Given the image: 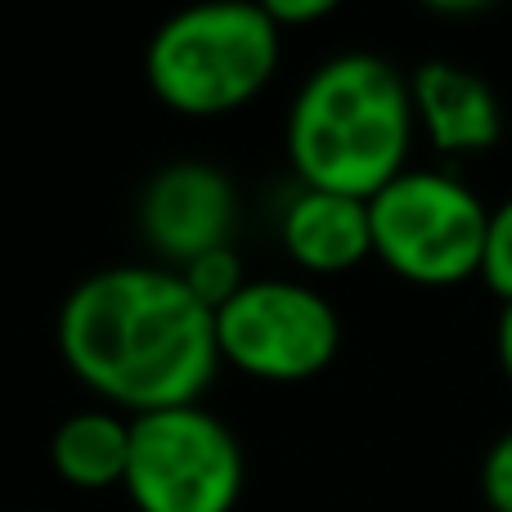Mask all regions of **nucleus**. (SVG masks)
<instances>
[{
	"label": "nucleus",
	"mask_w": 512,
	"mask_h": 512,
	"mask_svg": "<svg viewBox=\"0 0 512 512\" xmlns=\"http://www.w3.org/2000/svg\"><path fill=\"white\" fill-rule=\"evenodd\" d=\"M54 342L68 373L117 414L203 405L221 373L216 315L167 265H108L63 297Z\"/></svg>",
	"instance_id": "f257e3e1"
},
{
	"label": "nucleus",
	"mask_w": 512,
	"mask_h": 512,
	"mask_svg": "<svg viewBox=\"0 0 512 512\" xmlns=\"http://www.w3.org/2000/svg\"><path fill=\"white\" fill-rule=\"evenodd\" d=\"M414 135L409 77L373 50H342L324 59L297 86L283 122L297 185L364 203L409 171Z\"/></svg>",
	"instance_id": "f03ea898"
},
{
	"label": "nucleus",
	"mask_w": 512,
	"mask_h": 512,
	"mask_svg": "<svg viewBox=\"0 0 512 512\" xmlns=\"http://www.w3.org/2000/svg\"><path fill=\"white\" fill-rule=\"evenodd\" d=\"M283 32L256 0H194L162 18L144 50V77L180 117H225L274 81Z\"/></svg>",
	"instance_id": "7ed1b4c3"
},
{
	"label": "nucleus",
	"mask_w": 512,
	"mask_h": 512,
	"mask_svg": "<svg viewBox=\"0 0 512 512\" xmlns=\"http://www.w3.org/2000/svg\"><path fill=\"white\" fill-rule=\"evenodd\" d=\"M373 256L414 288H459L481 274L490 207L454 171L409 167L369 198Z\"/></svg>",
	"instance_id": "20e7f679"
},
{
	"label": "nucleus",
	"mask_w": 512,
	"mask_h": 512,
	"mask_svg": "<svg viewBox=\"0 0 512 512\" xmlns=\"http://www.w3.org/2000/svg\"><path fill=\"white\" fill-rule=\"evenodd\" d=\"M243 486V445L212 409L176 405L131 418L122 490L135 512H234Z\"/></svg>",
	"instance_id": "39448f33"
},
{
	"label": "nucleus",
	"mask_w": 512,
	"mask_h": 512,
	"mask_svg": "<svg viewBox=\"0 0 512 512\" xmlns=\"http://www.w3.org/2000/svg\"><path fill=\"white\" fill-rule=\"evenodd\" d=\"M216 351L256 382H306L337 360L342 319L301 279H248L216 310Z\"/></svg>",
	"instance_id": "423d86ee"
},
{
	"label": "nucleus",
	"mask_w": 512,
	"mask_h": 512,
	"mask_svg": "<svg viewBox=\"0 0 512 512\" xmlns=\"http://www.w3.org/2000/svg\"><path fill=\"white\" fill-rule=\"evenodd\" d=\"M239 221L234 180L212 162H167L140 194V234L167 270H180L212 248H230Z\"/></svg>",
	"instance_id": "0eeeda50"
},
{
	"label": "nucleus",
	"mask_w": 512,
	"mask_h": 512,
	"mask_svg": "<svg viewBox=\"0 0 512 512\" xmlns=\"http://www.w3.org/2000/svg\"><path fill=\"white\" fill-rule=\"evenodd\" d=\"M414 126L445 158H472L504 140V104L477 68L454 59H423L409 72Z\"/></svg>",
	"instance_id": "6e6552de"
},
{
	"label": "nucleus",
	"mask_w": 512,
	"mask_h": 512,
	"mask_svg": "<svg viewBox=\"0 0 512 512\" xmlns=\"http://www.w3.org/2000/svg\"><path fill=\"white\" fill-rule=\"evenodd\" d=\"M279 243L297 270L346 274L373 256L369 203L351 194L297 185V194L279 212Z\"/></svg>",
	"instance_id": "1a4fd4ad"
},
{
	"label": "nucleus",
	"mask_w": 512,
	"mask_h": 512,
	"mask_svg": "<svg viewBox=\"0 0 512 512\" xmlns=\"http://www.w3.org/2000/svg\"><path fill=\"white\" fill-rule=\"evenodd\" d=\"M131 459V418L108 405L77 409L50 436V468L72 490H122Z\"/></svg>",
	"instance_id": "9d476101"
},
{
	"label": "nucleus",
	"mask_w": 512,
	"mask_h": 512,
	"mask_svg": "<svg viewBox=\"0 0 512 512\" xmlns=\"http://www.w3.org/2000/svg\"><path fill=\"white\" fill-rule=\"evenodd\" d=\"M180 279H185V288L194 292L198 301H203L207 310H221L230 297H239V288L248 283V274H243V256L234 252V243L230 248H212V252H203V256H194L189 265H180Z\"/></svg>",
	"instance_id": "9b49d317"
},
{
	"label": "nucleus",
	"mask_w": 512,
	"mask_h": 512,
	"mask_svg": "<svg viewBox=\"0 0 512 512\" xmlns=\"http://www.w3.org/2000/svg\"><path fill=\"white\" fill-rule=\"evenodd\" d=\"M486 288L495 292L504 306H512V194L504 203L490 207V225H486V252H481V274Z\"/></svg>",
	"instance_id": "f8f14e48"
},
{
	"label": "nucleus",
	"mask_w": 512,
	"mask_h": 512,
	"mask_svg": "<svg viewBox=\"0 0 512 512\" xmlns=\"http://www.w3.org/2000/svg\"><path fill=\"white\" fill-rule=\"evenodd\" d=\"M481 499L490 512H512V427L490 441L481 459Z\"/></svg>",
	"instance_id": "ddd939ff"
},
{
	"label": "nucleus",
	"mask_w": 512,
	"mask_h": 512,
	"mask_svg": "<svg viewBox=\"0 0 512 512\" xmlns=\"http://www.w3.org/2000/svg\"><path fill=\"white\" fill-rule=\"evenodd\" d=\"M256 5L265 9V14L274 18V27H306V23H319V18H328L333 9H342L346 0H256Z\"/></svg>",
	"instance_id": "4468645a"
},
{
	"label": "nucleus",
	"mask_w": 512,
	"mask_h": 512,
	"mask_svg": "<svg viewBox=\"0 0 512 512\" xmlns=\"http://www.w3.org/2000/svg\"><path fill=\"white\" fill-rule=\"evenodd\" d=\"M495 355H499L504 378L512 382V306H504V315H499V324H495Z\"/></svg>",
	"instance_id": "2eb2a0df"
},
{
	"label": "nucleus",
	"mask_w": 512,
	"mask_h": 512,
	"mask_svg": "<svg viewBox=\"0 0 512 512\" xmlns=\"http://www.w3.org/2000/svg\"><path fill=\"white\" fill-rule=\"evenodd\" d=\"M423 9H432V14H450V18H468V14H481V9H490L495 0H418Z\"/></svg>",
	"instance_id": "dca6fc26"
}]
</instances>
